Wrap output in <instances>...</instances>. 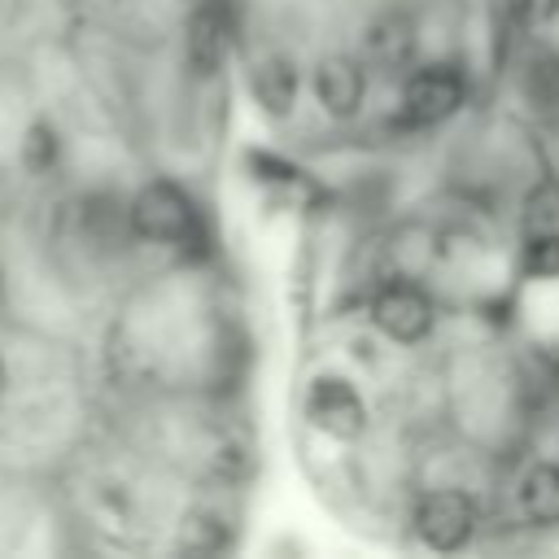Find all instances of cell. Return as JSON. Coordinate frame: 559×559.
<instances>
[{
	"instance_id": "cell-11",
	"label": "cell",
	"mask_w": 559,
	"mask_h": 559,
	"mask_svg": "<svg viewBox=\"0 0 559 559\" xmlns=\"http://www.w3.org/2000/svg\"><path fill=\"white\" fill-rule=\"evenodd\" d=\"M0 384H4V362H0Z\"/></svg>"
},
{
	"instance_id": "cell-3",
	"label": "cell",
	"mask_w": 559,
	"mask_h": 559,
	"mask_svg": "<svg viewBox=\"0 0 559 559\" xmlns=\"http://www.w3.org/2000/svg\"><path fill=\"white\" fill-rule=\"evenodd\" d=\"M472 528H476V511L459 489H437L415 507V533L432 550H459L472 537Z\"/></svg>"
},
{
	"instance_id": "cell-6",
	"label": "cell",
	"mask_w": 559,
	"mask_h": 559,
	"mask_svg": "<svg viewBox=\"0 0 559 559\" xmlns=\"http://www.w3.org/2000/svg\"><path fill=\"white\" fill-rule=\"evenodd\" d=\"M314 92H319V100H323L328 114L349 118V114L362 105L367 83H362V70H358L349 57H328V61L314 70Z\"/></svg>"
},
{
	"instance_id": "cell-1",
	"label": "cell",
	"mask_w": 559,
	"mask_h": 559,
	"mask_svg": "<svg viewBox=\"0 0 559 559\" xmlns=\"http://www.w3.org/2000/svg\"><path fill=\"white\" fill-rule=\"evenodd\" d=\"M131 223L140 236H148L157 245H197L201 240V214L188 201V192L175 183H148L131 205Z\"/></svg>"
},
{
	"instance_id": "cell-7",
	"label": "cell",
	"mask_w": 559,
	"mask_h": 559,
	"mask_svg": "<svg viewBox=\"0 0 559 559\" xmlns=\"http://www.w3.org/2000/svg\"><path fill=\"white\" fill-rule=\"evenodd\" d=\"M515 507L533 524H559V467H533L515 489Z\"/></svg>"
},
{
	"instance_id": "cell-4",
	"label": "cell",
	"mask_w": 559,
	"mask_h": 559,
	"mask_svg": "<svg viewBox=\"0 0 559 559\" xmlns=\"http://www.w3.org/2000/svg\"><path fill=\"white\" fill-rule=\"evenodd\" d=\"M371 319H376V328L384 336L411 345L432 328V301L415 284H384L376 293V301H371Z\"/></svg>"
},
{
	"instance_id": "cell-2",
	"label": "cell",
	"mask_w": 559,
	"mask_h": 559,
	"mask_svg": "<svg viewBox=\"0 0 559 559\" xmlns=\"http://www.w3.org/2000/svg\"><path fill=\"white\" fill-rule=\"evenodd\" d=\"M463 74L454 66H424L402 87V114L415 127H432L463 105Z\"/></svg>"
},
{
	"instance_id": "cell-8",
	"label": "cell",
	"mask_w": 559,
	"mask_h": 559,
	"mask_svg": "<svg viewBox=\"0 0 559 559\" xmlns=\"http://www.w3.org/2000/svg\"><path fill=\"white\" fill-rule=\"evenodd\" d=\"M253 96L271 114H288L297 100V70L288 61H262L253 70Z\"/></svg>"
},
{
	"instance_id": "cell-5",
	"label": "cell",
	"mask_w": 559,
	"mask_h": 559,
	"mask_svg": "<svg viewBox=\"0 0 559 559\" xmlns=\"http://www.w3.org/2000/svg\"><path fill=\"white\" fill-rule=\"evenodd\" d=\"M306 415H310L314 428H323L328 437H341V441L358 437L362 424H367L362 397H358L345 380H332V376L310 384V393H306Z\"/></svg>"
},
{
	"instance_id": "cell-9",
	"label": "cell",
	"mask_w": 559,
	"mask_h": 559,
	"mask_svg": "<svg viewBox=\"0 0 559 559\" xmlns=\"http://www.w3.org/2000/svg\"><path fill=\"white\" fill-rule=\"evenodd\" d=\"M524 271L528 275H559V231H533L524 249Z\"/></svg>"
},
{
	"instance_id": "cell-10",
	"label": "cell",
	"mask_w": 559,
	"mask_h": 559,
	"mask_svg": "<svg viewBox=\"0 0 559 559\" xmlns=\"http://www.w3.org/2000/svg\"><path fill=\"white\" fill-rule=\"evenodd\" d=\"M555 9H559V0H507V13H511V22H515L520 31L542 26Z\"/></svg>"
}]
</instances>
